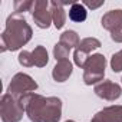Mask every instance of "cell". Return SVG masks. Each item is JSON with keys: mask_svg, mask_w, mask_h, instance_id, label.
Returning <instances> with one entry per match:
<instances>
[{"mask_svg": "<svg viewBox=\"0 0 122 122\" xmlns=\"http://www.w3.org/2000/svg\"><path fill=\"white\" fill-rule=\"evenodd\" d=\"M32 39V27L22 15L13 13L6 20V27L2 33V52L19 50Z\"/></svg>", "mask_w": 122, "mask_h": 122, "instance_id": "1", "label": "cell"}, {"mask_svg": "<svg viewBox=\"0 0 122 122\" xmlns=\"http://www.w3.org/2000/svg\"><path fill=\"white\" fill-rule=\"evenodd\" d=\"M105 66H106V59L101 53H95L89 56L88 62L85 65V73H83V81L86 85H93L98 82H102L103 75H105Z\"/></svg>", "mask_w": 122, "mask_h": 122, "instance_id": "2", "label": "cell"}, {"mask_svg": "<svg viewBox=\"0 0 122 122\" xmlns=\"http://www.w3.org/2000/svg\"><path fill=\"white\" fill-rule=\"evenodd\" d=\"M23 106L20 105L19 99L12 96L10 93L3 95L0 102V115L3 122H19L23 118Z\"/></svg>", "mask_w": 122, "mask_h": 122, "instance_id": "3", "label": "cell"}, {"mask_svg": "<svg viewBox=\"0 0 122 122\" xmlns=\"http://www.w3.org/2000/svg\"><path fill=\"white\" fill-rule=\"evenodd\" d=\"M36 89H37V83L29 75H26V73H16L12 78V82L9 85L7 93H10L16 99H19L20 96H23L26 93H32Z\"/></svg>", "mask_w": 122, "mask_h": 122, "instance_id": "4", "label": "cell"}, {"mask_svg": "<svg viewBox=\"0 0 122 122\" xmlns=\"http://www.w3.org/2000/svg\"><path fill=\"white\" fill-rule=\"evenodd\" d=\"M32 17L37 27L47 29L50 26L52 20V12H50V3L47 0H35L32 6Z\"/></svg>", "mask_w": 122, "mask_h": 122, "instance_id": "5", "label": "cell"}, {"mask_svg": "<svg viewBox=\"0 0 122 122\" xmlns=\"http://www.w3.org/2000/svg\"><path fill=\"white\" fill-rule=\"evenodd\" d=\"M95 93L105 101H116L121 96L122 89L118 83L112 81H102L95 86Z\"/></svg>", "mask_w": 122, "mask_h": 122, "instance_id": "6", "label": "cell"}, {"mask_svg": "<svg viewBox=\"0 0 122 122\" xmlns=\"http://www.w3.org/2000/svg\"><path fill=\"white\" fill-rule=\"evenodd\" d=\"M60 116H62V101L55 96L47 98L42 122H57Z\"/></svg>", "mask_w": 122, "mask_h": 122, "instance_id": "7", "label": "cell"}, {"mask_svg": "<svg viewBox=\"0 0 122 122\" xmlns=\"http://www.w3.org/2000/svg\"><path fill=\"white\" fill-rule=\"evenodd\" d=\"M92 122H122V106L113 105L103 108L92 118Z\"/></svg>", "mask_w": 122, "mask_h": 122, "instance_id": "8", "label": "cell"}, {"mask_svg": "<svg viewBox=\"0 0 122 122\" xmlns=\"http://www.w3.org/2000/svg\"><path fill=\"white\" fill-rule=\"evenodd\" d=\"M101 22H102V27L109 30L111 33L122 29V10L116 9V10H111L105 13Z\"/></svg>", "mask_w": 122, "mask_h": 122, "instance_id": "9", "label": "cell"}, {"mask_svg": "<svg viewBox=\"0 0 122 122\" xmlns=\"http://www.w3.org/2000/svg\"><path fill=\"white\" fill-rule=\"evenodd\" d=\"M73 66L69 60H60L56 63V66L52 71V76L56 82H65L69 79V76L72 75Z\"/></svg>", "mask_w": 122, "mask_h": 122, "instance_id": "10", "label": "cell"}, {"mask_svg": "<svg viewBox=\"0 0 122 122\" xmlns=\"http://www.w3.org/2000/svg\"><path fill=\"white\" fill-rule=\"evenodd\" d=\"M50 12H52V20L56 29H62L66 22V12L63 6L60 5L59 0H53L50 2Z\"/></svg>", "mask_w": 122, "mask_h": 122, "instance_id": "11", "label": "cell"}, {"mask_svg": "<svg viewBox=\"0 0 122 122\" xmlns=\"http://www.w3.org/2000/svg\"><path fill=\"white\" fill-rule=\"evenodd\" d=\"M86 17H88V10L83 6V3H78L76 2L75 5L71 6V9H69V19L72 22L82 23V22L86 20Z\"/></svg>", "mask_w": 122, "mask_h": 122, "instance_id": "12", "label": "cell"}, {"mask_svg": "<svg viewBox=\"0 0 122 122\" xmlns=\"http://www.w3.org/2000/svg\"><path fill=\"white\" fill-rule=\"evenodd\" d=\"M32 53H33V59H35V66L43 68V66L47 65V62H49V55H47L46 47H43V46H36Z\"/></svg>", "mask_w": 122, "mask_h": 122, "instance_id": "13", "label": "cell"}, {"mask_svg": "<svg viewBox=\"0 0 122 122\" xmlns=\"http://www.w3.org/2000/svg\"><path fill=\"white\" fill-rule=\"evenodd\" d=\"M60 43L66 45L68 47H75V46L78 47L81 40H79V36L75 30H66L60 35Z\"/></svg>", "mask_w": 122, "mask_h": 122, "instance_id": "14", "label": "cell"}, {"mask_svg": "<svg viewBox=\"0 0 122 122\" xmlns=\"http://www.w3.org/2000/svg\"><path fill=\"white\" fill-rule=\"evenodd\" d=\"M99 46H101V42H99L96 37H85V39L81 40V43H79V46H78L76 49H79V50L85 52L86 55H89L92 50L98 49Z\"/></svg>", "mask_w": 122, "mask_h": 122, "instance_id": "15", "label": "cell"}, {"mask_svg": "<svg viewBox=\"0 0 122 122\" xmlns=\"http://www.w3.org/2000/svg\"><path fill=\"white\" fill-rule=\"evenodd\" d=\"M69 52H71V47H68L66 45L60 43V42L56 43L55 47H53V56H55V59L57 62H60V60H68Z\"/></svg>", "mask_w": 122, "mask_h": 122, "instance_id": "16", "label": "cell"}, {"mask_svg": "<svg viewBox=\"0 0 122 122\" xmlns=\"http://www.w3.org/2000/svg\"><path fill=\"white\" fill-rule=\"evenodd\" d=\"M17 60H19V63H20L22 66H25V68H32V66H35V59H33V53H32V52H27V50L20 52Z\"/></svg>", "mask_w": 122, "mask_h": 122, "instance_id": "17", "label": "cell"}, {"mask_svg": "<svg viewBox=\"0 0 122 122\" xmlns=\"http://www.w3.org/2000/svg\"><path fill=\"white\" fill-rule=\"evenodd\" d=\"M32 6H33L32 0H16V2L13 3L15 13H17V15H20L23 12H30L32 10Z\"/></svg>", "mask_w": 122, "mask_h": 122, "instance_id": "18", "label": "cell"}, {"mask_svg": "<svg viewBox=\"0 0 122 122\" xmlns=\"http://www.w3.org/2000/svg\"><path fill=\"white\" fill-rule=\"evenodd\" d=\"M111 68L113 72H121L122 71V50L116 52L112 59H111Z\"/></svg>", "mask_w": 122, "mask_h": 122, "instance_id": "19", "label": "cell"}, {"mask_svg": "<svg viewBox=\"0 0 122 122\" xmlns=\"http://www.w3.org/2000/svg\"><path fill=\"white\" fill-rule=\"evenodd\" d=\"M73 59H75V63H76L79 68H85V65H86V62H88L89 56H88L85 52H82V50L76 49V50H75V53H73Z\"/></svg>", "mask_w": 122, "mask_h": 122, "instance_id": "20", "label": "cell"}, {"mask_svg": "<svg viewBox=\"0 0 122 122\" xmlns=\"http://www.w3.org/2000/svg\"><path fill=\"white\" fill-rule=\"evenodd\" d=\"M111 39L116 43H122V29L116 30V32H112L111 33Z\"/></svg>", "mask_w": 122, "mask_h": 122, "instance_id": "21", "label": "cell"}, {"mask_svg": "<svg viewBox=\"0 0 122 122\" xmlns=\"http://www.w3.org/2000/svg\"><path fill=\"white\" fill-rule=\"evenodd\" d=\"M103 5V2L101 0V2H89V0H85L83 2V6H86V7H89V9H98V7H101Z\"/></svg>", "mask_w": 122, "mask_h": 122, "instance_id": "22", "label": "cell"}, {"mask_svg": "<svg viewBox=\"0 0 122 122\" xmlns=\"http://www.w3.org/2000/svg\"><path fill=\"white\" fill-rule=\"evenodd\" d=\"M66 122H75V121H66Z\"/></svg>", "mask_w": 122, "mask_h": 122, "instance_id": "23", "label": "cell"}]
</instances>
